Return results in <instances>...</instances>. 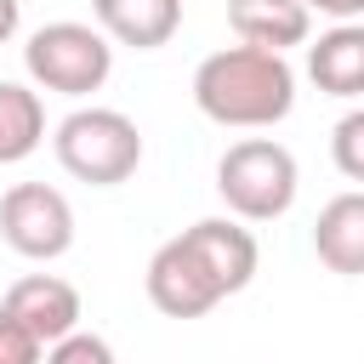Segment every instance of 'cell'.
Wrapping results in <instances>:
<instances>
[{
  "mask_svg": "<svg viewBox=\"0 0 364 364\" xmlns=\"http://www.w3.org/2000/svg\"><path fill=\"white\" fill-rule=\"evenodd\" d=\"M51 148H57V165L91 188H119L142 165V131L119 108H74L57 125Z\"/></svg>",
  "mask_w": 364,
  "mask_h": 364,
  "instance_id": "obj_3",
  "label": "cell"
},
{
  "mask_svg": "<svg viewBox=\"0 0 364 364\" xmlns=\"http://www.w3.org/2000/svg\"><path fill=\"white\" fill-rule=\"evenodd\" d=\"M307 74L324 97H364V23L347 17L307 46Z\"/></svg>",
  "mask_w": 364,
  "mask_h": 364,
  "instance_id": "obj_9",
  "label": "cell"
},
{
  "mask_svg": "<svg viewBox=\"0 0 364 364\" xmlns=\"http://www.w3.org/2000/svg\"><path fill=\"white\" fill-rule=\"evenodd\" d=\"M40 353H46V347L28 336V324H23L17 313L0 307V364H34Z\"/></svg>",
  "mask_w": 364,
  "mask_h": 364,
  "instance_id": "obj_16",
  "label": "cell"
},
{
  "mask_svg": "<svg viewBox=\"0 0 364 364\" xmlns=\"http://www.w3.org/2000/svg\"><path fill=\"white\" fill-rule=\"evenodd\" d=\"M307 11H324V17L347 23V17H364V0H307Z\"/></svg>",
  "mask_w": 364,
  "mask_h": 364,
  "instance_id": "obj_17",
  "label": "cell"
},
{
  "mask_svg": "<svg viewBox=\"0 0 364 364\" xmlns=\"http://www.w3.org/2000/svg\"><path fill=\"white\" fill-rule=\"evenodd\" d=\"M182 233L193 239V250L205 256V267L216 273V284H222L228 296H239V290L256 279V262H262L256 233L239 228L233 216H205V222H193V228H182Z\"/></svg>",
  "mask_w": 364,
  "mask_h": 364,
  "instance_id": "obj_8",
  "label": "cell"
},
{
  "mask_svg": "<svg viewBox=\"0 0 364 364\" xmlns=\"http://www.w3.org/2000/svg\"><path fill=\"white\" fill-rule=\"evenodd\" d=\"M148 301L165 313V318H205L216 301H228V290L216 284V273L205 267V256L193 250L188 233L165 239L154 256H148Z\"/></svg>",
  "mask_w": 364,
  "mask_h": 364,
  "instance_id": "obj_6",
  "label": "cell"
},
{
  "mask_svg": "<svg viewBox=\"0 0 364 364\" xmlns=\"http://www.w3.org/2000/svg\"><path fill=\"white\" fill-rule=\"evenodd\" d=\"M17 23H23V0H0V46L17 34Z\"/></svg>",
  "mask_w": 364,
  "mask_h": 364,
  "instance_id": "obj_18",
  "label": "cell"
},
{
  "mask_svg": "<svg viewBox=\"0 0 364 364\" xmlns=\"http://www.w3.org/2000/svg\"><path fill=\"white\" fill-rule=\"evenodd\" d=\"M330 159H336V171H341L347 182H364V108H353V114L336 119V131H330Z\"/></svg>",
  "mask_w": 364,
  "mask_h": 364,
  "instance_id": "obj_14",
  "label": "cell"
},
{
  "mask_svg": "<svg viewBox=\"0 0 364 364\" xmlns=\"http://www.w3.org/2000/svg\"><path fill=\"white\" fill-rule=\"evenodd\" d=\"M296 154L273 136H245L216 159V193L239 222H279L296 205Z\"/></svg>",
  "mask_w": 364,
  "mask_h": 364,
  "instance_id": "obj_2",
  "label": "cell"
},
{
  "mask_svg": "<svg viewBox=\"0 0 364 364\" xmlns=\"http://www.w3.org/2000/svg\"><path fill=\"white\" fill-rule=\"evenodd\" d=\"M40 142H46V108H40V97L28 85H17V80H0V165L28 159Z\"/></svg>",
  "mask_w": 364,
  "mask_h": 364,
  "instance_id": "obj_13",
  "label": "cell"
},
{
  "mask_svg": "<svg viewBox=\"0 0 364 364\" xmlns=\"http://www.w3.org/2000/svg\"><path fill=\"white\" fill-rule=\"evenodd\" d=\"M193 102L216 125L267 131V125H279L296 108V74H290L284 51H267V46L239 40L228 51H210L193 68Z\"/></svg>",
  "mask_w": 364,
  "mask_h": 364,
  "instance_id": "obj_1",
  "label": "cell"
},
{
  "mask_svg": "<svg viewBox=\"0 0 364 364\" xmlns=\"http://www.w3.org/2000/svg\"><path fill=\"white\" fill-rule=\"evenodd\" d=\"M46 358H51V364H114V347H108L102 336H85V330L74 324L63 341L46 347Z\"/></svg>",
  "mask_w": 364,
  "mask_h": 364,
  "instance_id": "obj_15",
  "label": "cell"
},
{
  "mask_svg": "<svg viewBox=\"0 0 364 364\" xmlns=\"http://www.w3.org/2000/svg\"><path fill=\"white\" fill-rule=\"evenodd\" d=\"M228 28L250 46L284 51L313 34V11L307 0H228Z\"/></svg>",
  "mask_w": 364,
  "mask_h": 364,
  "instance_id": "obj_12",
  "label": "cell"
},
{
  "mask_svg": "<svg viewBox=\"0 0 364 364\" xmlns=\"http://www.w3.org/2000/svg\"><path fill=\"white\" fill-rule=\"evenodd\" d=\"M0 233L28 262H57L74 245V205L46 182H17L0 199Z\"/></svg>",
  "mask_w": 364,
  "mask_h": 364,
  "instance_id": "obj_5",
  "label": "cell"
},
{
  "mask_svg": "<svg viewBox=\"0 0 364 364\" xmlns=\"http://www.w3.org/2000/svg\"><path fill=\"white\" fill-rule=\"evenodd\" d=\"M23 63H28L34 85L63 91V97H91L114 74V46L91 23H46V28L28 34Z\"/></svg>",
  "mask_w": 364,
  "mask_h": 364,
  "instance_id": "obj_4",
  "label": "cell"
},
{
  "mask_svg": "<svg viewBox=\"0 0 364 364\" xmlns=\"http://www.w3.org/2000/svg\"><path fill=\"white\" fill-rule=\"evenodd\" d=\"M313 250H318V262H324L330 273H347V279L364 273V188L336 193V199L318 210V222H313Z\"/></svg>",
  "mask_w": 364,
  "mask_h": 364,
  "instance_id": "obj_10",
  "label": "cell"
},
{
  "mask_svg": "<svg viewBox=\"0 0 364 364\" xmlns=\"http://www.w3.org/2000/svg\"><path fill=\"white\" fill-rule=\"evenodd\" d=\"M0 307L17 313L40 347L63 341V336L80 324V290H74L68 279H57V273H28V279H17Z\"/></svg>",
  "mask_w": 364,
  "mask_h": 364,
  "instance_id": "obj_7",
  "label": "cell"
},
{
  "mask_svg": "<svg viewBox=\"0 0 364 364\" xmlns=\"http://www.w3.org/2000/svg\"><path fill=\"white\" fill-rule=\"evenodd\" d=\"M91 11L108 40L136 51H154L182 28V0H91Z\"/></svg>",
  "mask_w": 364,
  "mask_h": 364,
  "instance_id": "obj_11",
  "label": "cell"
}]
</instances>
